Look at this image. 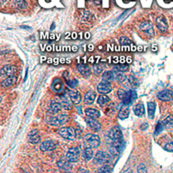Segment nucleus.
<instances>
[{
  "label": "nucleus",
  "mask_w": 173,
  "mask_h": 173,
  "mask_svg": "<svg viewBox=\"0 0 173 173\" xmlns=\"http://www.w3.org/2000/svg\"><path fill=\"white\" fill-rule=\"evenodd\" d=\"M15 6L19 10H24L27 8V2L25 0H15Z\"/></svg>",
  "instance_id": "2f4dec72"
},
{
  "label": "nucleus",
  "mask_w": 173,
  "mask_h": 173,
  "mask_svg": "<svg viewBox=\"0 0 173 173\" xmlns=\"http://www.w3.org/2000/svg\"><path fill=\"white\" fill-rule=\"evenodd\" d=\"M41 38H46V39H50V40H58V35H55V34H48V33H41Z\"/></svg>",
  "instance_id": "e433bc0d"
},
{
  "label": "nucleus",
  "mask_w": 173,
  "mask_h": 173,
  "mask_svg": "<svg viewBox=\"0 0 173 173\" xmlns=\"http://www.w3.org/2000/svg\"><path fill=\"white\" fill-rule=\"evenodd\" d=\"M57 165L60 169L64 170V171H69L71 169V165H70V162L67 161L66 159H61L57 162Z\"/></svg>",
  "instance_id": "4be33fe9"
},
{
  "label": "nucleus",
  "mask_w": 173,
  "mask_h": 173,
  "mask_svg": "<svg viewBox=\"0 0 173 173\" xmlns=\"http://www.w3.org/2000/svg\"><path fill=\"white\" fill-rule=\"evenodd\" d=\"M156 26H157V28L161 31V32H166L167 29H168V24H167V20L164 16H158L157 18H156Z\"/></svg>",
  "instance_id": "9b49d317"
},
{
  "label": "nucleus",
  "mask_w": 173,
  "mask_h": 173,
  "mask_svg": "<svg viewBox=\"0 0 173 173\" xmlns=\"http://www.w3.org/2000/svg\"><path fill=\"white\" fill-rule=\"evenodd\" d=\"M24 173H28V172H24Z\"/></svg>",
  "instance_id": "4d7b16f0"
},
{
  "label": "nucleus",
  "mask_w": 173,
  "mask_h": 173,
  "mask_svg": "<svg viewBox=\"0 0 173 173\" xmlns=\"http://www.w3.org/2000/svg\"><path fill=\"white\" fill-rule=\"evenodd\" d=\"M86 123H87V125L88 127L91 129V130H93L95 132L97 131H100L101 130V124L97 121L96 119H94V118H91V117H86V119H85Z\"/></svg>",
  "instance_id": "1a4fd4ad"
},
{
  "label": "nucleus",
  "mask_w": 173,
  "mask_h": 173,
  "mask_svg": "<svg viewBox=\"0 0 173 173\" xmlns=\"http://www.w3.org/2000/svg\"><path fill=\"white\" fill-rule=\"evenodd\" d=\"M108 5H109V0H103V7H108Z\"/></svg>",
  "instance_id": "8fccbe9b"
},
{
  "label": "nucleus",
  "mask_w": 173,
  "mask_h": 173,
  "mask_svg": "<svg viewBox=\"0 0 173 173\" xmlns=\"http://www.w3.org/2000/svg\"><path fill=\"white\" fill-rule=\"evenodd\" d=\"M66 80V83H67V85L69 86V87H75L77 84H78V81L76 80V79H74V78H72V79H69V78H66L65 79Z\"/></svg>",
  "instance_id": "4c0bfd02"
},
{
  "label": "nucleus",
  "mask_w": 173,
  "mask_h": 173,
  "mask_svg": "<svg viewBox=\"0 0 173 173\" xmlns=\"http://www.w3.org/2000/svg\"><path fill=\"white\" fill-rule=\"evenodd\" d=\"M157 97L161 101H172L173 100V92L168 89L162 90L157 94Z\"/></svg>",
  "instance_id": "ddd939ff"
},
{
  "label": "nucleus",
  "mask_w": 173,
  "mask_h": 173,
  "mask_svg": "<svg viewBox=\"0 0 173 173\" xmlns=\"http://www.w3.org/2000/svg\"><path fill=\"white\" fill-rule=\"evenodd\" d=\"M62 108V104L58 101H52L50 103V107H49V111L52 113V114H57V113L61 110Z\"/></svg>",
  "instance_id": "a211bd4d"
},
{
  "label": "nucleus",
  "mask_w": 173,
  "mask_h": 173,
  "mask_svg": "<svg viewBox=\"0 0 173 173\" xmlns=\"http://www.w3.org/2000/svg\"><path fill=\"white\" fill-rule=\"evenodd\" d=\"M152 51L153 52L157 51V46H156V45H152Z\"/></svg>",
  "instance_id": "603ef678"
},
{
  "label": "nucleus",
  "mask_w": 173,
  "mask_h": 173,
  "mask_svg": "<svg viewBox=\"0 0 173 173\" xmlns=\"http://www.w3.org/2000/svg\"><path fill=\"white\" fill-rule=\"evenodd\" d=\"M69 120V117L66 114H60L58 116H52L48 119V124L53 126H60L65 124Z\"/></svg>",
  "instance_id": "20e7f679"
},
{
  "label": "nucleus",
  "mask_w": 173,
  "mask_h": 173,
  "mask_svg": "<svg viewBox=\"0 0 173 173\" xmlns=\"http://www.w3.org/2000/svg\"><path fill=\"white\" fill-rule=\"evenodd\" d=\"M135 1L136 0H116V3L122 8H130L135 4Z\"/></svg>",
  "instance_id": "6ab92c4d"
},
{
  "label": "nucleus",
  "mask_w": 173,
  "mask_h": 173,
  "mask_svg": "<svg viewBox=\"0 0 173 173\" xmlns=\"http://www.w3.org/2000/svg\"><path fill=\"white\" fill-rule=\"evenodd\" d=\"M84 1H85V0H78V4H79L78 6H79V7H82V6H83L82 4L84 3Z\"/></svg>",
  "instance_id": "3c124183"
},
{
  "label": "nucleus",
  "mask_w": 173,
  "mask_h": 173,
  "mask_svg": "<svg viewBox=\"0 0 173 173\" xmlns=\"http://www.w3.org/2000/svg\"><path fill=\"white\" fill-rule=\"evenodd\" d=\"M129 112H130V110H129V107L126 106V105H124L120 108L119 113H118V117H119L120 119H122V120L126 119V118L129 116Z\"/></svg>",
  "instance_id": "5701e85b"
},
{
  "label": "nucleus",
  "mask_w": 173,
  "mask_h": 173,
  "mask_svg": "<svg viewBox=\"0 0 173 173\" xmlns=\"http://www.w3.org/2000/svg\"><path fill=\"white\" fill-rule=\"evenodd\" d=\"M6 1H7V0H1V4L5 3V2H6Z\"/></svg>",
  "instance_id": "6e6d98bb"
},
{
  "label": "nucleus",
  "mask_w": 173,
  "mask_h": 173,
  "mask_svg": "<svg viewBox=\"0 0 173 173\" xmlns=\"http://www.w3.org/2000/svg\"><path fill=\"white\" fill-rule=\"evenodd\" d=\"M137 172L138 173H147V167L144 163H140L137 166Z\"/></svg>",
  "instance_id": "58836bf2"
},
{
  "label": "nucleus",
  "mask_w": 173,
  "mask_h": 173,
  "mask_svg": "<svg viewBox=\"0 0 173 173\" xmlns=\"http://www.w3.org/2000/svg\"><path fill=\"white\" fill-rule=\"evenodd\" d=\"M147 127H148V123H143L140 125V129H141V130H146Z\"/></svg>",
  "instance_id": "de8ad7c7"
},
{
  "label": "nucleus",
  "mask_w": 173,
  "mask_h": 173,
  "mask_svg": "<svg viewBox=\"0 0 173 173\" xmlns=\"http://www.w3.org/2000/svg\"><path fill=\"white\" fill-rule=\"evenodd\" d=\"M140 30L142 32H144L145 34L148 35V36H154V29H153V26L150 22L148 21H145V22H142L140 24Z\"/></svg>",
  "instance_id": "9d476101"
},
{
  "label": "nucleus",
  "mask_w": 173,
  "mask_h": 173,
  "mask_svg": "<svg viewBox=\"0 0 173 173\" xmlns=\"http://www.w3.org/2000/svg\"><path fill=\"white\" fill-rule=\"evenodd\" d=\"M122 173H133V172H132V169H130V168H129V169L125 170V171H124V172H122Z\"/></svg>",
  "instance_id": "864d4df0"
},
{
  "label": "nucleus",
  "mask_w": 173,
  "mask_h": 173,
  "mask_svg": "<svg viewBox=\"0 0 173 173\" xmlns=\"http://www.w3.org/2000/svg\"><path fill=\"white\" fill-rule=\"evenodd\" d=\"M27 139H28V142L31 143V144H37L40 142L41 140V137L39 135V132L37 129H33V130H31L29 133H28V137H27Z\"/></svg>",
  "instance_id": "f8f14e48"
},
{
  "label": "nucleus",
  "mask_w": 173,
  "mask_h": 173,
  "mask_svg": "<svg viewBox=\"0 0 173 173\" xmlns=\"http://www.w3.org/2000/svg\"><path fill=\"white\" fill-rule=\"evenodd\" d=\"M147 107H148V115L151 119H153L154 113L156 110V104L154 103V102H149V103L147 104Z\"/></svg>",
  "instance_id": "c85d7f7f"
},
{
  "label": "nucleus",
  "mask_w": 173,
  "mask_h": 173,
  "mask_svg": "<svg viewBox=\"0 0 173 173\" xmlns=\"http://www.w3.org/2000/svg\"><path fill=\"white\" fill-rule=\"evenodd\" d=\"M60 99H61V104L63 105L64 109L66 110H70L72 108V101L70 99V97H68L66 94H62L60 96Z\"/></svg>",
  "instance_id": "dca6fc26"
},
{
  "label": "nucleus",
  "mask_w": 173,
  "mask_h": 173,
  "mask_svg": "<svg viewBox=\"0 0 173 173\" xmlns=\"http://www.w3.org/2000/svg\"><path fill=\"white\" fill-rule=\"evenodd\" d=\"M97 173H112V167L109 164L102 165L99 170L97 171Z\"/></svg>",
  "instance_id": "72a5a7b5"
},
{
  "label": "nucleus",
  "mask_w": 173,
  "mask_h": 173,
  "mask_svg": "<svg viewBox=\"0 0 173 173\" xmlns=\"http://www.w3.org/2000/svg\"><path fill=\"white\" fill-rule=\"evenodd\" d=\"M85 114L87 117H91V118H99L100 117V112L95 109V108H87V109L85 110Z\"/></svg>",
  "instance_id": "412c9836"
},
{
  "label": "nucleus",
  "mask_w": 173,
  "mask_h": 173,
  "mask_svg": "<svg viewBox=\"0 0 173 173\" xmlns=\"http://www.w3.org/2000/svg\"><path fill=\"white\" fill-rule=\"evenodd\" d=\"M126 95H127V91H124V90H122V89H119L118 90V97L123 101L124 99H125V97H126Z\"/></svg>",
  "instance_id": "c03bdc74"
},
{
  "label": "nucleus",
  "mask_w": 173,
  "mask_h": 173,
  "mask_svg": "<svg viewBox=\"0 0 173 173\" xmlns=\"http://www.w3.org/2000/svg\"><path fill=\"white\" fill-rule=\"evenodd\" d=\"M100 138L98 135L88 133L83 137V144L85 148H97L100 145Z\"/></svg>",
  "instance_id": "f257e3e1"
},
{
  "label": "nucleus",
  "mask_w": 173,
  "mask_h": 173,
  "mask_svg": "<svg viewBox=\"0 0 173 173\" xmlns=\"http://www.w3.org/2000/svg\"><path fill=\"white\" fill-rule=\"evenodd\" d=\"M69 97H70V99H71L72 103L75 104V105L79 104L80 102H81V95L79 94L78 91H72V90H70L69 91Z\"/></svg>",
  "instance_id": "f3484780"
},
{
  "label": "nucleus",
  "mask_w": 173,
  "mask_h": 173,
  "mask_svg": "<svg viewBox=\"0 0 173 173\" xmlns=\"http://www.w3.org/2000/svg\"><path fill=\"white\" fill-rule=\"evenodd\" d=\"M58 133L67 140H74L76 138V131L73 127H62L58 130Z\"/></svg>",
  "instance_id": "39448f33"
},
{
  "label": "nucleus",
  "mask_w": 173,
  "mask_h": 173,
  "mask_svg": "<svg viewBox=\"0 0 173 173\" xmlns=\"http://www.w3.org/2000/svg\"><path fill=\"white\" fill-rule=\"evenodd\" d=\"M40 4L42 5L43 7H46V8H49L51 6H53V3L55 0H39Z\"/></svg>",
  "instance_id": "c9c22d12"
},
{
  "label": "nucleus",
  "mask_w": 173,
  "mask_h": 173,
  "mask_svg": "<svg viewBox=\"0 0 173 173\" xmlns=\"http://www.w3.org/2000/svg\"><path fill=\"white\" fill-rule=\"evenodd\" d=\"M162 123H163V125L166 128H168V129L173 128V115H168Z\"/></svg>",
  "instance_id": "c756f323"
},
{
  "label": "nucleus",
  "mask_w": 173,
  "mask_h": 173,
  "mask_svg": "<svg viewBox=\"0 0 173 173\" xmlns=\"http://www.w3.org/2000/svg\"><path fill=\"white\" fill-rule=\"evenodd\" d=\"M109 102H110V99L107 95H100L98 97V99H97V103H98L99 105H101V106L109 103Z\"/></svg>",
  "instance_id": "7c9ffc66"
},
{
  "label": "nucleus",
  "mask_w": 173,
  "mask_h": 173,
  "mask_svg": "<svg viewBox=\"0 0 173 173\" xmlns=\"http://www.w3.org/2000/svg\"><path fill=\"white\" fill-rule=\"evenodd\" d=\"M134 113L136 114V116L138 117H142L145 113V109H144V105L142 103H138L135 105L134 107Z\"/></svg>",
  "instance_id": "a878e982"
},
{
  "label": "nucleus",
  "mask_w": 173,
  "mask_h": 173,
  "mask_svg": "<svg viewBox=\"0 0 173 173\" xmlns=\"http://www.w3.org/2000/svg\"><path fill=\"white\" fill-rule=\"evenodd\" d=\"M82 156H83V159H84L85 161H90L91 159L93 158V156H94L93 149H92V148H85V149L83 150Z\"/></svg>",
  "instance_id": "b1692460"
},
{
  "label": "nucleus",
  "mask_w": 173,
  "mask_h": 173,
  "mask_svg": "<svg viewBox=\"0 0 173 173\" xmlns=\"http://www.w3.org/2000/svg\"><path fill=\"white\" fill-rule=\"evenodd\" d=\"M164 149L166 151H169V152H173V139L171 140V141H169L167 144H165Z\"/></svg>",
  "instance_id": "79ce46f5"
},
{
  "label": "nucleus",
  "mask_w": 173,
  "mask_h": 173,
  "mask_svg": "<svg viewBox=\"0 0 173 173\" xmlns=\"http://www.w3.org/2000/svg\"><path fill=\"white\" fill-rule=\"evenodd\" d=\"M129 82H130V84H131L132 86H137V85H138V82H137L136 78L133 77V76H130V77H129Z\"/></svg>",
  "instance_id": "49530a36"
},
{
  "label": "nucleus",
  "mask_w": 173,
  "mask_h": 173,
  "mask_svg": "<svg viewBox=\"0 0 173 173\" xmlns=\"http://www.w3.org/2000/svg\"><path fill=\"white\" fill-rule=\"evenodd\" d=\"M57 147V142L54 141V140H46V141L42 142L40 145V150L43 152H46V151H52Z\"/></svg>",
  "instance_id": "6e6552de"
},
{
  "label": "nucleus",
  "mask_w": 173,
  "mask_h": 173,
  "mask_svg": "<svg viewBox=\"0 0 173 173\" xmlns=\"http://www.w3.org/2000/svg\"><path fill=\"white\" fill-rule=\"evenodd\" d=\"M16 82V76H10L2 80L1 86L2 87H9V86L13 85Z\"/></svg>",
  "instance_id": "393cba45"
},
{
  "label": "nucleus",
  "mask_w": 173,
  "mask_h": 173,
  "mask_svg": "<svg viewBox=\"0 0 173 173\" xmlns=\"http://www.w3.org/2000/svg\"><path fill=\"white\" fill-rule=\"evenodd\" d=\"M77 70L81 75H83L85 77L89 76V75L92 73V69H91V67L88 66L87 64H78Z\"/></svg>",
  "instance_id": "2eb2a0df"
},
{
  "label": "nucleus",
  "mask_w": 173,
  "mask_h": 173,
  "mask_svg": "<svg viewBox=\"0 0 173 173\" xmlns=\"http://www.w3.org/2000/svg\"><path fill=\"white\" fill-rule=\"evenodd\" d=\"M164 129V125H163V123L162 122H158L157 124V127H156V130H155V135H157L159 134L162 130Z\"/></svg>",
  "instance_id": "a18cd8bd"
},
{
  "label": "nucleus",
  "mask_w": 173,
  "mask_h": 173,
  "mask_svg": "<svg viewBox=\"0 0 173 173\" xmlns=\"http://www.w3.org/2000/svg\"><path fill=\"white\" fill-rule=\"evenodd\" d=\"M109 159H110V154H108L104 151H98L93 159V163L95 165H105L109 163Z\"/></svg>",
  "instance_id": "f03ea898"
},
{
  "label": "nucleus",
  "mask_w": 173,
  "mask_h": 173,
  "mask_svg": "<svg viewBox=\"0 0 173 173\" xmlns=\"http://www.w3.org/2000/svg\"><path fill=\"white\" fill-rule=\"evenodd\" d=\"M21 28H26V29H30V27H27V26H21Z\"/></svg>",
  "instance_id": "5fc2aeb1"
},
{
  "label": "nucleus",
  "mask_w": 173,
  "mask_h": 173,
  "mask_svg": "<svg viewBox=\"0 0 173 173\" xmlns=\"http://www.w3.org/2000/svg\"><path fill=\"white\" fill-rule=\"evenodd\" d=\"M103 81H106V82H111L112 80H114L115 78V73L113 71H105L103 73Z\"/></svg>",
  "instance_id": "cd10ccee"
},
{
  "label": "nucleus",
  "mask_w": 173,
  "mask_h": 173,
  "mask_svg": "<svg viewBox=\"0 0 173 173\" xmlns=\"http://www.w3.org/2000/svg\"><path fill=\"white\" fill-rule=\"evenodd\" d=\"M16 72H17V68L14 65H5L1 68V78L3 80L10 76H15Z\"/></svg>",
  "instance_id": "0eeeda50"
},
{
  "label": "nucleus",
  "mask_w": 173,
  "mask_h": 173,
  "mask_svg": "<svg viewBox=\"0 0 173 173\" xmlns=\"http://www.w3.org/2000/svg\"><path fill=\"white\" fill-rule=\"evenodd\" d=\"M108 137H109V139L111 140V142L122 140V132L120 130V128L118 126L112 127L109 130V132H108Z\"/></svg>",
  "instance_id": "423d86ee"
},
{
  "label": "nucleus",
  "mask_w": 173,
  "mask_h": 173,
  "mask_svg": "<svg viewBox=\"0 0 173 173\" xmlns=\"http://www.w3.org/2000/svg\"><path fill=\"white\" fill-rule=\"evenodd\" d=\"M95 98H96V93L94 92V91H92V90L88 91V92L85 94V97H84L85 104H92L95 100Z\"/></svg>",
  "instance_id": "aec40b11"
},
{
  "label": "nucleus",
  "mask_w": 173,
  "mask_h": 173,
  "mask_svg": "<svg viewBox=\"0 0 173 173\" xmlns=\"http://www.w3.org/2000/svg\"><path fill=\"white\" fill-rule=\"evenodd\" d=\"M120 44H121V46H124V47L133 46L132 41L129 38H127V37H121L120 38Z\"/></svg>",
  "instance_id": "f704fd0d"
},
{
  "label": "nucleus",
  "mask_w": 173,
  "mask_h": 173,
  "mask_svg": "<svg viewBox=\"0 0 173 173\" xmlns=\"http://www.w3.org/2000/svg\"><path fill=\"white\" fill-rule=\"evenodd\" d=\"M52 89L55 90V91H61L63 89V84H62V81L59 79V78H55L53 80V83H52Z\"/></svg>",
  "instance_id": "bb28decb"
},
{
  "label": "nucleus",
  "mask_w": 173,
  "mask_h": 173,
  "mask_svg": "<svg viewBox=\"0 0 173 173\" xmlns=\"http://www.w3.org/2000/svg\"><path fill=\"white\" fill-rule=\"evenodd\" d=\"M116 78L118 80V82H120V83H123L126 79L125 76H124V73H122V72H118L116 75Z\"/></svg>",
  "instance_id": "37998d69"
},
{
  "label": "nucleus",
  "mask_w": 173,
  "mask_h": 173,
  "mask_svg": "<svg viewBox=\"0 0 173 173\" xmlns=\"http://www.w3.org/2000/svg\"><path fill=\"white\" fill-rule=\"evenodd\" d=\"M79 156H80V150L78 147H71L69 148L68 151L66 152L65 155V159L69 161L70 163H75L79 160Z\"/></svg>",
  "instance_id": "7ed1b4c3"
},
{
  "label": "nucleus",
  "mask_w": 173,
  "mask_h": 173,
  "mask_svg": "<svg viewBox=\"0 0 173 173\" xmlns=\"http://www.w3.org/2000/svg\"><path fill=\"white\" fill-rule=\"evenodd\" d=\"M129 69V65L128 64H118V65L114 66V70H117L118 72H126L127 70Z\"/></svg>",
  "instance_id": "473e14b6"
},
{
  "label": "nucleus",
  "mask_w": 173,
  "mask_h": 173,
  "mask_svg": "<svg viewBox=\"0 0 173 173\" xmlns=\"http://www.w3.org/2000/svg\"><path fill=\"white\" fill-rule=\"evenodd\" d=\"M78 173H89V171L87 169H85V168H80Z\"/></svg>",
  "instance_id": "09e8293b"
},
{
  "label": "nucleus",
  "mask_w": 173,
  "mask_h": 173,
  "mask_svg": "<svg viewBox=\"0 0 173 173\" xmlns=\"http://www.w3.org/2000/svg\"><path fill=\"white\" fill-rule=\"evenodd\" d=\"M97 90L98 92L102 93V94H107L111 92L112 90V86L110 84V82H106V81H102L98 85H97Z\"/></svg>",
  "instance_id": "4468645a"
},
{
  "label": "nucleus",
  "mask_w": 173,
  "mask_h": 173,
  "mask_svg": "<svg viewBox=\"0 0 173 173\" xmlns=\"http://www.w3.org/2000/svg\"><path fill=\"white\" fill-rule=\"evenodd\" d=\"M159 3L161 4V6H164V7H170L171 6V3L173 0H158Z\"/></svg>",
  "instance_id": "a19ab883"
},
{
  "label": "nucleus",
  "mask_w": 173,
  "mask_h": 173,
  "mask_svg": "<svg viewBox=\"0 0 173 173\" xmlns=\"http://www.w3.org/2000/svg\"><path fill=\"white\" fill-rule=\"evenodd\" d=\"M93 70H94V72L96 74H101L102 71H103V67H102L100 64H94V65H93Z\"/></svg>",
  "instance_id": "ea45409f"
}]
</instances>
